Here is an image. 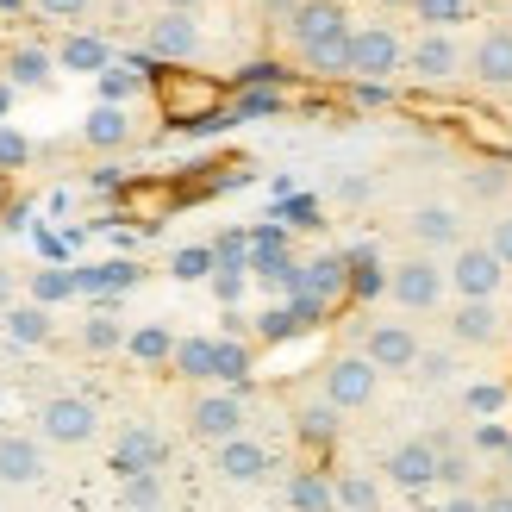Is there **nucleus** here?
Here are the masks:
<instances>
[{
  "label": "nucleus",
  "mask_w": 512,
  "mask_h": 512,
  "mask_svg": "<svg viewBox=\"0 0 512 512\" xmlns=\"http://www.w3.org/2000/svg\"><path fill=\"white\" fill-rule=\"evenodd\" d=\"M406 75V38L388 19L350 25V82H394Z\"/></svg>",
  "instance_id": "nucleus-4"
},
{
  "label": "nucleus",
  "mask_w": 512,
  "mask_h": 512,
  "mask_svg": "<svg viewBox=\"0 0 512 512\" xmlns=\"http://www.w3.org/2000/svg\"><path fill=\"white\" fill-rule=\"evenodd\" d=\"M444 269H450V294H456V300H500L506 275H512V269H506V256H500L488 238H481V244L463 238V244L450 250V263H444Z\"/></svg>",
  "instance_id": "nucleus-6"
},
{
  "label": "nucleus",
  "mask_w": 512,
  "mask_h": 512,
  "mask_svg": "<svg viewBox=\"0 0 512 512\" xmlns=\"http://www.w3.org/2000/svg\"><path fill=\"white\" fill-rule=\"evenodd\" d=\"M163 7H182V13H200V7H207V0H163Z\"/></svg>",
  "instance_id": "nucleus-47"
},
{
  "label": "nucleus",
  "mask_w": 512,
  "mask_h": 512,
  "mask_svg": "<svg viewBox=\"0 0 512 512\" xmlns=\"http://www.w3.org/2000/svg\"><path fill=\"white\" fill-rule=\"evenodd\" d=\"M182 425H188L194 444L213 450L225 438H238V431H250V400H244V388H232V381H200V394L188 400Z\"/></svg>",
  "instance_id": "nucleus-2"
},
{
  "label": "nucleus",
  "mask_w": 512,
  "mask_h": 512,
  "mask_svg": "<svg viewBox=\"0 0 512 512\" xmlns=\"http://www.w3.org/2000/svg\"><path fill=\"white\" fill-rule=\"evenodd\" d=\"M331 475H338V506H350V512L381 506V481L369 469H331Z\"/></svg>",
  "instance_id": "nucleus-31"
},
{
  "label": "nucleus",
  "mask_w": 512,
  "mask_h": 512,
  "mask_svg": "<svg viewBox=\"0 0 512 512\" xmlns=\"http://www.w3.org/2000/svg\"><path fill=\"white\" fill-rule=\"evenodd\" d=\"M256 375V350L244 338H219V356H213V381H232V388H244V381Z\"/></svg>",
  "instance_id": "nucleus-28"
},
{
  "label": "nucleus",
  "mask_w": 512,
  "mask_h": 512,
  "mask_svg": "<svg viewBox=\"0 0 512 512\" xmlns=\"http://www.w3.org/2000/svg\"><path fill=\"white\" fill-rule=\"evenodd\" d=\"M213 356H219V338H175V356H169V375L182 381H213Z\"/></svg>",
  "instance_id": "nucleus-26"
},
{
  "label": "nucleus",
  "mask_w": 512,
  "mask_h": 512,
  "mask_svg": "<svg viewBox=\"0 0 512 512\" xmlns=\"http://www.w3.org/2000/svg\"><path fill=\"white\" fill-rule=\"evenodd\" d=\"M469 82L488 88V94H506L512 88V25H494L469 44Z\"/></svg>",
  "instance_id": "nucleus-15"
},
{
  "label": "nucleus",
  "mask_w": 512,
  "mask_h": 512,
  "mask_svg": "<svg viewBox=\"0 0 512 512\" xmlns=\"http://www.w3.org/2000/svg\"><path fill=\"white\" fill-rule=\"evenodd\" d=\"M213 269H219V250H207V244H188V250L169 256V275L175 281H207Z\"/></svg>",
  "instance_id": "nucleus-34"
},
{
  "label": "nucleus",
  "mask_w": 512,
  "mask_h": 512,
  "mask_svg": "<svg viewBox=\"0 0 512 512\" xmlns=\"http://www.w3.org/2000/svg\"><path fill=\"white\" fill-rule=\"evenodd\" d=\"M381 7H413V0H381Z\"/></svg>",
  "instance_id": "nucleus-49"
},
{
  "label": "nucleus",
  "mask_w": 512,
  "mask_h": 512,
  "mask_svg": "<svg viewBox=\"0 0 512 512\" xmlns=\"http://www.w3.org/2000/svg\"><path fill=\"white\" fill-rule=\"evenodd\" d=\"M94 82H100V100H132V94H138V69H119V63H107V69L94 75Z\"/></svg>",
  "instance_id": "nucleus-39"
},
{
  "label": "nucleus",
  "mask_w": 512,
  "mask_h": 512,
  "mask_svg": "<svg viewBox=\"0 0 512 512\" xmlns=\"http://www.w3.org/2000/svg\"><path fill=\"white\" fill-rule=\"evenodd\" d=\"M38 438L50 450H88L100 438V406L88 394H50L38 406Z\"/></svg>",
  "instance_id": "nucleus-7"
},
{
  "label": "nucleus",
  "mask_w": 512,
  "mask_h": 512,
  "mask_svg": "<svg viewBox=\"0 0 512 512\" xmlns=\"http://www.w3.org/2000/svg\"><path fill=\"white\" fill-rule=\"evenodd\" d=\"M25 163H32V138L0 119V169H25Z\"/></svg>",
  "instance_id": "nucleus-40"
},
{
  "label": "nucleus",
  "mask_w": 512,
  "mask_h": 512,
  "mask_svg": "<svg viewBox=\"0 0 512 512\" xmlns=\"http://www.w3.org/2000/svg\"><path fill=\"white\" fill-rule=\"evenodd\" d=\"M50 475V456H44V438H25V431H0V488H38Z\"/></svg>",
  "instance_id": "nucleus-14"
},
{
  "label": "nucleus",
  "mask_w": 512,
  "mask_h": 512,
  "mask_svg": "<svg viewBox=\"0 0 512 512\" xmlns=\"http://www.w3.org/2000/svg\"><path fill=\"white\" fill-rule=\"evenodd\" d=\"M381 481L400 494H431L438 488V438H400L381 456Z\"/></svg>",
  "instance_id": "nucleus-10"
},
{
  "label": "nucleus",
  "mask_w": 512,
  "mask_h": 512,
  "mask_svg": "<svg viewBox=\"0 0 512 512\" xmlns=\"http://www.w3.org/2000/svg\"><path fill=\"white\" fill-rule=\"evenodd\" d=\"M469 200H506V188H512V175L500 169V163H481V169H469Z\"/></svg>",
  "instance_id": "nucleus-36"
},
{
  "label": "nucleus",
  "mask_w": 512,
  "mask_h": 512,
  "mask_svg": "<svg viewBox=\"0 0 512 512\" xmlns=\"http://www.w3.org/2000/svg\"><path fill=\"white\" fill-rule=\"evenodd\" d=\"M406 75L419 88H450L456 75H469V44L444 32V25H425V32L406 44Z\"/></svg>",
  "instance_id": "nucleus-5"
},
{
  "label": "nucleus",
  "mask_w": 512,
  "mask_h": 512,
  "mask_svg": "<svg viewBox=\"0 0 512 512\" xmlns=\"http://www.w3.org/2000/svg\"><path fill=\"white\" fill-rule=\"evenodd\" d=\"M500 463H506V481H512V444H506V456H500Z\"/></svg>",
  "instance_id": "nucleus-48"
},
{
  "label": "nucleus",
  "mask_w": 512,
  "mask_h": 512,
  "mask_svg": "<svg viewBox=\"0 0 512 512\" xmlns=\"http://www.w3.org/2000/svg\"><path fill=\"white\" fill-rule=\"evenodd\" d=\"M413 375H419V381H450V375H456V356H450V350H419Z\"/></svg>",
  "instance_id": "nucleus-43"
},
{
  "label": "nucleus",
  "mask_w": 512,
  "mask_h": 512,
  "mask_svg": "<svg viewBox=\"0 0 512 512\" xmlns=\"http://www.w3.org/2000/svg\"><path fill=\"white\" fill-rule=\"evenodd\" d=\"M338 413H344V406L331 400L325 388L306 394V400H294V431H300V444H306V450H331V444H338V425H344Z\"/></svg>",
  "instance_id": "nucleus-17"
},
{
  "label": "nucleus",
  "mask_w": 512,
  "mask_h": 512,
  "mask_svg": "<svg viewBox=\"0 0 512 512\" xmlns=\"http://www.w3.org/2000/svg\"><path fill=\"white\" fill-rule=\"evenodd\" d=\"M363 350L381 363V375H413V363H419V331L406 325V319H375L369 331H363Z\"/></svg>",
  "instance_id": "nucleus-12"
},
{
  "label": "nucleus",
  "mask_w": 512,
  "mask_h": 512,
  "mask_svg": "<svg viewBox=\"0 0 512 512\" xmlns=\"http://www.w3.org/2000/svg\"><path fill=\"white\" fill-rule=\"evenodd\" d=\"M481 506H494V512H512V481H506V488H488V494H481Z\"/></svg>",
  "instance_id": "nucleus-45"
},
{
  "label": "nucleus",
  "mask_w": 512,
  "mask_h": 512,
  "mask_svg": "<svg viewBox=\"0 0 512 512\" xmlns=\"http://www.w3.org/2000/svg\"><path fill=\"white\" fill-rule=\"evenodd\" d=\"M132 138H138V119H132L125 100H100V107L82 119V144L88 150H125Z\"/></svg>",
  "instance_id": "nucleus-18"
},
{
  "label": "nucleus",
  "mask_w": 512,
  "mask_h": 512,
  "mask_svg": "<svg viewBox=\"0 0 512 512\" xmlns=\"http://www.w3.org/2000/svg\"><path fill=\"white\" fill-rule=\"evenodd\" d=\"M413 19L419 25H444V32H463L475 19V0H413Z\"/></svg>",
  "instance_id": "nucleus-32"
},
{
  "label": "nucleus",
  "mask_w": 512,
  "mask_h": 512,
  "mask_svg": "<svg viewBox=\"0 0 512 512\" xmlns=\"http://www.w3.org/2000/svg\"><path fill=\"white\" fill-rule=\"evenodd\" d=\"M488 244H494V250H500V256H506V269H512V207H506V213H494V219H488Z\"/></svg>",
  "instance_id": "nucleus-44"
},
{
  "label": "nucleus",
  "mask_w": 512,
  "mask_h": 512,
  "mask_svg": "<svg viewBox=\"0 0 512 512\" xmlns=\"http://www.w3.org/2000/svg\"><path fill=\"white\" fill-rule=\"evenodd\" d=\"M388 300L400 306V313H438V306L450 300V269L438 263V250L413 244V256L388 263Z\"/></svg>",
  "instance_id": "nucleus-3"
},
{
  "label": "nucleus",
  "mask_w": 512,
  "mask_h": 512,
  "mask_svg": "<svg viewBox=\"0 0 512 512\" xmlns=\"http://www.w3.org/2000/svg\"><path fill=\"white\" fill-rule=\"evenodd\" d=\"M506 400H512V394L500 388V381H475V388L463 394V406H469V413H475V419H488V413L500 419V413H506Z\"/></svg>",
  "instance_id": "nucleus-37"
},
{
  "label": "nucleus",
  "mask_w": 512,
  "mask_h": 512,
  "mask_svg": "<svg viewBox=\"0 0 512 512\" xmlns=\"http://www.w3.org/2000/svg\"><path fill=\"white\" fill-rule=\"evenodd\" d=\"M406 238H413L419 250H456L469 232H463V213L444 207V200H425V207L406 213Z\"/></svg>",
  "instance_id": "nucleus-16"
},
{
  "label": "nucleus",
  "mask_w": 512,
  "mask_h": 512,
  "mask_svg": "<svg viewBox=\"0 0 512 512\" xmlns=\"http://www.w3.org/2000/svg\"><path fill=\"white\" fill-rule=\"evenodd\" d=\"M125 331H132V325L100 306V313L82 319V350H88V356H119V350H125Z\"/></svg>",
  "instance_id": "nucleus-27"
},
{
  "label": "nucleus",
  "mask_w": 512,
  "mask_h": 512,
  "mask_svg": "<svg viewBox=\"0 0 512 512\" xmlns=\"http://www.w3.org/2000/svg\"><path fill=\"white\" fill-rule=\"evenodd\" d=\"M125 356H132L138 369H169V356H175V331L163 319H144L125 331Z\"/></svg>",
  "instance_id": "nucleus-23"
},
{
  "label": "nucleus",
  "mask_w": 512,
  "mask_h": 512,
  "mask_svg": "<svg viewBox=\"0 0 512 512\" xmlns=\"http://www.w3.org/2000/svg\"><path fill=\"white\" fill-rule=\"evenodd\" d=\"M13 94H19V88L7 82V75H0V119H7V113H13Z\"/></svg>",
  "instance_id": "nucleus-46"
},
{
  "label": "nucleus",
  "mask_w": 512,
  "mask_h": 512,
  "mask_svg": "<svg viewBox=\"0 0 512 512\" xmlns=\"http://www.w3.org/2000/svg\"><path fill=\"white\" fill-rule=\"evenodd\" d=\"M0 325H7V338L25 344V350H38V344L57 338V325H50V306H44V300H32V306H7V313H0Z\"/></svg>",
  "instance_id": "nucleus-25"
},
{
  "label": "nucleus",
  "mask_w": 512,
  "mask_h": 512,
  "mask_svg": "<svg viewBox=\"0 0 512 512\" xmlns=\"http://www.w3.org/2000/svg\"><path fill=\"white\" fill-rule=\"evenodd\" d=\"M469 444H475V456H506L512 431H506V425H494V413H488V419L475 425V438H469Z\"/></svg>",
  "instance_id": "nucleus-41"
},
{
  "label": "nucleus",
  "mask_w": 512,
  "mask_h": 512,
  "mask_svg": "<svg viewBox=\"0 0 512 512\" xmlns=\"http://www.w3.org/2000/svg\"><path fill=\"white\" fill-rule=\"evenodd\" d=\"M288 50L313 75H350V19L344 0H300L288 13Z\"/></svg>",
  "instance_id": "nucleus-1"
},
{
  "label": "nucleus",
  "mask_w": 512,
  "mask_h": 512,
  "mask_svg": "<svg viewBox=\"0 0 512 512\" xmlns=\"http://www.w3.org/2000/svg\"><path fill=\"white\" fill-rule=\"evenodd\" d=\"M7 75L13 88H50L57 82V50H44V44H13L7 50Z\"/></svg>",
  "instance_id": "nucleus-22"
},
{
  "label": "nucleus",
  "mask_w": 512,
  "mask_h": 512,
  "mask_svg": "<svg viewBox=\"0 0 512 512\" xmlns=\"http://www.w3.org/2000/svg\"><path fill=\"white\" fill-rule=\"evenodd\" d=\"M144 50H150L157 63H200V57H207V32H200L194 13L163 7L157 19L144 25Z\"/></svg>",
  "instance_id": "nucleus-9"
},
{
  "label": "nucleus",
  "mask_w": 512,
  "mask_h": 512,
  "mask_svg": "<svg viewBox=\"0 0 512 512\" xmlns=\"http://www.w3.org/2000/svg\"><path fill=\"white\" fill-rule=\"evenodd\" d=\"M444 325H450V344H463V350H500L506 344V313L494 300H456V313Z\"/></svg>",
  "instance_id": "nucleus-13"
},
{
  "label": "nucleus",
  "mask_w": 512,
  "mask_h": 512,
  "mask_svg": "<svg viewBox=\"0 0 512 512\" xmlns=\"http://www.w3.org/2000/svg\"><path fill=\"white\" fill-rule=\"evenodd\" d=\"M107 63H113L107 38L82 32V25H63V38H57V69H69V75H100Z\"/></svg>",
  "instance_id": "nucleus-21"
},
{
  "label": "nucleus",
  "mask_w": 512,
  "mask_h": 512,
  "mask_svg": "<svg viewBox=\"0 0 512 512\" xmlns=\"http://www.w3.org/2000/svg\"><path fill=\"white\" fill-rule=\"evenodd\" d=\"M269 469H275V450H269L263 438H250V431L213 444V475L225 481V488H263Z\"/></svg>",
  "instance_id": "nucleus-11"
},
{
  "label": "nucleus",
  "mask_w": 512,
  "mask_h": 512,
  "mask_svg": "<svg viewBox=\"0 0 512 512\" xmlns=\"http://www.w3.org/2000/svg\"><path fill=\"white\" fill-rule=\"evenodd\" d=\"M319 388L338 400L344 413H363V406H375V394H381V363L369 350H344V356H331L319 369Z\"/></svg>",
  "instance_id": "nucleus-8"
},
{
  "label": "nucleus",
  "mask_w": 512,
  "mask_h": 512,
  "mask_svg": "<svg viewBox=\"0 0 512 512\" xmlns=\"http://www.w3.org/2000/svg\"><path fill=\"white\" fill-rule=\"evenodd\" d=\"M163 500H169L163 469H132V475H119V506H163Z\"/></svg>",
  "instance_id": "nucleus-29"
},
{
  "label": "nucleus",
  "mask_w": 512,
  "mask_h": 512,
  "mask_svg": "<svg viewBox=\"0 0 512 512\" xmlns=\"http://www.w3.org/2000/svg\"><path fill=\"white\" fill-rule=\"evenodd\" d=\"M506 25H512V0H506Z\"/></svg>",
  "instance_id": "nucleus-50"
},
{
  "label": "nucleus",
  "mask_w": 512,
  "mask_h": 512,
  "mask_svg": "<svg viewBox=\"0 0 512 512\" xmlns=\"http://www.w3.org/2000/svg\"><path fill=\"white\" fill-rule=\"evenodd\" d=\"M82 288H138V269L132 263H100L94 275H82Z\"/></svg>",
  "instance_id": "nucleus-42"
},
{
  "label": "nucleus",
  "mask_w": 512,
  "mask_h": 512,
  "mask_svg": "<svg viewBox=\"0 0 512 512\" xmlns=\"http://www.w3.org/2000/svg\"><path fill=\"white\" fill-rule=\"evenodd\" d=\"M350 294H356V300L388 294V263H381L375 250H350Z\"/></svg>",
  "instance_id": "nucleus-30"
},
{
  "label": "nucleus",
  "mask_w": 512,
  "mask_h": 512,
  "mask_svg": "<svg viewBox=\"0 0 512 512\" xmlns=\"http://www.w3.org/2000/svg\"><path fill=\"white\" fill-rule=\"evenodd\" d=\"M350 288V256H313V263H300V288L294 294H313V300H338Z\"/></svg>",
  "instance_id": "nucleus-24"
},
{
  "label": "nucleus",
  "mask_w": 512,
  "mask_h": 512,
  "mask_svg": "<svg viewBox=\"0 0 512 512\" xmlns=\"http://www.w3.org/2000/svg\"><path fill=\"white\" fill-rule=\"evenodd\" d=\"M69 294H82V275H69V269H32V300L57 306Z\"/></svg>",
  "instance_id": "nucleus-35"
},
{
  "label": "nucleus",
  "mask_w": 512,
  "mask_h": 512,
  "mask_svg": "<svg viewBox=\"0 0 512 512\" xmlns=\"http://www.w3.org/2000/svg\"><path fill=\"white\" fill-rule=\"evenodd\" d=\"M300 325H313V319H306V306L288 294V306H269V313L256 319V338H263V344H281V338H294Z\"/></svg>",
  "instance_id": "nucleus-33"
},
{
  "label": "nucleus",
  "mask_w": 512,
  "mask_h": 512,
  "mask_svg": "<svg viewBox=\"0 0 512 512\" xmlns=\"http://www.w3.org/2000/svg\"><path fill=\"white\" fill-rule=\"evenodd\" d=\"M281 500L300 506V512H325V506H338V475L319 469V463H300V469H288V481H281Z\"/></svg>",
  "instance_id": "nucleus-19"
},
{
  "label": "nucleus",
  "mask_w": 512,
  "mask_h": 512,
  "mask_svg": "<svg viewBox=\"0 0 512 512\" xmlns=\"http://www.w3.org/2000/svg\"><path fill=\"white\" fill-rule=\"evenodd\" d=\"M38 7V19H50V25H82L88 13H94V0H32Z\"/></svg>",
  "instance_id": "nucleus-38"
},
{
  "label": "nucleus",
  "mask_w": 512,
  "mask_h": 512,
  "mask_svg": "<svg viewBox=\"0 0 512 512\" xmlns=\"http://www.w3.org/2000/svg\"><path fill=\"white\" fill-rule=\"evenodd\" d=\"M169 463V444L157 438L150 425H125L119 444H113V475H132V469H163Z\"/></svg>",
  "instance_id": "nucleus-20"
}]
</instances>
